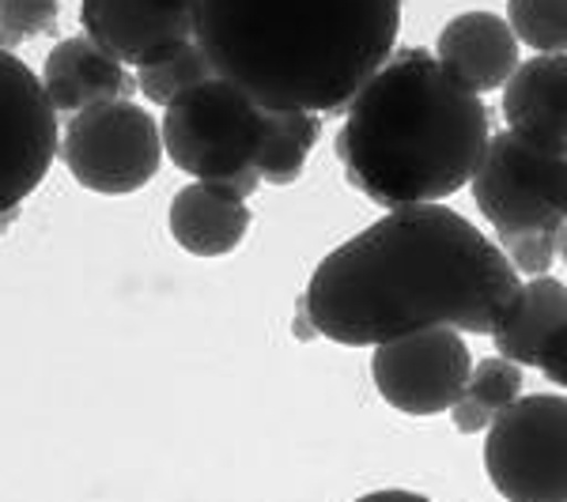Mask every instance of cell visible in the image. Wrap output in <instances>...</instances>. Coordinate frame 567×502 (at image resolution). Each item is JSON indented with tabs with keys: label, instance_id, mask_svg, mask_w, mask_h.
I'll list each match as a JSON object with an SVG mask.
<instances>
[{
	"label": "cell",
	"instance_id": "obj_1",
	"mask_svg": "<svg viewBox=\"0 0 567 502\" xmlns=\"http://www.w3.org/2000/svg\"><path fill=\"white\" fill-rule=\"evenodd\" d=\"M518 295L523 276L477 223L446 205H409L337 245L303 306L326 341L371 348L435 325L492 336Z\"/></svg>",
	"mask_w": 567,
	"mask_h": 502
},
{
	"label": "cell",
	"instance_id": "obj_2",
	"mask_svg": "<svg viewBox=\"0 0 567 502\" xmlns=\"http://www.w3.org/2000/svg\"><path fill=\"white\" fill-rule=\"evenodd\" d=\"M401 31V0H194L208 76L261 109L337 114Z\"/></svg>",
	"mask_w": 567,
	"mask_h": 502
},
{
	"label": "cell",
	"instance_id": "obj_3",
	"mask_svg": "<svg viewBox=\"0 0 567 502\" xmlns=\"http://www.w3.org/2000/svg\"><path fill=\"white\" fill-rule=\"evenodd\" d=\"M492 122L427 50H398L344 106L337 159L352 189L390 208L439 205L470 186Z\"/></svg>",
	"mask_w": 567,
	"mask_h": 502
},
{
	"label": "cell",
	"instance_id": "obj_4",
	"mask_svg": "<svg viewBox=\"0 0 567 502\" xmlns=\"http://www.w3.org/2000/svg\"><path fill=\"white\" fill-rule=\"evenodd\" d=\"M269 133V109L216 76L197 80L163 106V155L197 181H227L239 170H258Z\"/></svg>",
	"mask_w": 567,
	"mask_h": 502
},
{
	"label": "cell",
	"instance_id": "obj_5",
	"mask_svg": "<svg viewBox=\"0 0 567 502\" xmlns=\"http://www.w3.org/2000/svg\"><path fill=\"white\" fill-rule=\"evenodd\" d=\"M484 469L507 502H567V400L529 394L484 427Z\"/></svg>",
	"mask_w": 567,
	"mask_h": 502
},
{
	"label": "cell",
	"instance_id": "obj_6",
	"mask_svg": "<svg viewBox=\"0 0 567 502\" xmlns=\"http://www.w3.org/2000/svg\"><path fill=\"white\" fill-rule=\"evenodd\" d=\"M473 200L492 223L496 239L542 234L564 227L567 167L564 155L537 151L515 133L488 136L481 163L470 175Z\"/></svg>",
	"mask_w": 567,
	"mask_h": 502
},
{
	"label": "cell",
	"instance_id": "obj_7",
	"mask_svg": "<svg viewBox=\"0 0 567 502\" xmlns=\"http://www.w3.org/2000/svg\"><path fill=\"white\" fill-rule=\"evenodd\" d=\"M58 151L69 175L91 194L130 197L159 175V122L130 98L99 103L72 114Z\"/></svg>",
	"mask_w": 567,
	"mask_h": 502
},
{
	"label": "cell",
	"instance_id": "obj_8",
	"mask_svg": "<svg viewBox=\"0 0 567 502\" xmlns=\"http://www.w3.org/2000/svg\"><path fill=\"white\" fill-rule=\"evenodd\" d=\"M58 109L42 91L39 72L12 50H0V216L42 186L58 155Z\"/></svg>",
	"mask_w": 567,
	"mask_h": 502
},
{
	"label": "cell",
	"instance_id": "obj_9",
	"mask_svg": "<svg viewBox=\"0 0 567 502\" xmlns=\"http://www.w3.org/2000/svg\"><path fill=\"white\" fill-rule=\"evenodd\" d=\"M473 370L470 344L458 328H420L374 344L371 378L382 400L405 416H439L462 397Z\"/></svg>",
	"mask_w": 567,
	"mask_h": 502
},
{
	"label": "cell",
	"instance_id": "obj_10",
	"mask_svg": "<svg viewBox=\"0 0 567 502\" xmlns=\"http://www.w3.org/2000/svg\"><path fill=\"white\" fill-rule=\"evenodd\" d=\"M84 39L117 65H159L194 42V0H80Z\"/></svg>",
	"mask_w": 567,
	"mask_h": 502
},
{
	"label": "cell",
	"instance_id": "obj_11",
	"mask_svg": "<svg viewBox=\"0 0 567 502\" xmlns=\"http://www.w3.org/2000/svg\"><path fill=\"white\" fill-rule=\"evenodd\" d=\"M492 344L503 359L518 367H537L548 381H567V291L560 280L534 276L523 284L511 317L492 333Z\"/></svg>",
	"mask_w": 567,
	"mask_h": 502
},
{
	"label": "cell",
	"instance_id": "obj_12",
	"mask_svg": "<svg viewBox=\"0 0 567 502\" xmlns=\"http://www.w3.org/2000/svg\"><path fill=\"white\" fill-rule=\"evenodd\" d=\"M567 65L564 53H537L523 61L503 84L507 133L537 151L564 155L567 144Z\"/></svg>",
	"mask_w": 567,
	"mask_h": 502
},
{
	"label": "cell",
	"instance_id": "obj_13",
	"mask_svg": "<svg viewBox=\"0 0 567 502\" xmlns=\"http://www.w3.org/2000/svg\"><path fill=\"white\" fill-rule=\"evenodd\" d=\"M435 61L473 95L496 91L518 69V39L492 12H462L439 31Z\"/></svg>",
	"mask_w": 567,
	"mask_h": 502
},
{
	"label": "cell",
	"instance_id": "obj_14",
	"mask_svg": "<svg viewBox=\"0 0 567 502\" xmlns=\"http://www.w3.org/2000/svg\"><path fill=\"white\" fill-rule=\"evenodd\" d=\"M42 91L58 114H80L87 106L130 98L136 91L133 72L106 57L95 42L87 39H65L50 50L42 65Z\"/></svg>",
	"mask_w": 567,
	"mask_h": 502
},
{
	"label": "cell",
	"instance_id": "obj_15",
	"mask_svg": "<svg viewBox=\"0 0 567 502\" xmlns=\"http://www.w3.org/2000/svg\"><path fill=\"white\" fill-rule=\"evenodd\" d=\"M171 234L194 258H227L250 231V205L219 181H189L171 200Z\"/></svg>",
	"mask_w": 567,
	"mask_h": 502
},
{
	"label": "cell",
	"instance_id": "obj_16",
	"mask_svg": "<svg viewBox=\"0 0 567 502\" xmlns=\"http://www.w3.org/2000/svg\"><path fill=\"white\" fill-rule=\"evenodd\" d=\"M322 122L307 109H269V133L258 155V175L272 186H291L303 175V163L310 148L318 144Z\"/></svg>",
	"mask_w": 567,
	"mask_h": 502
},
{
	"label": "cell",
	"instance_id": "obj_17",
	"mask_svg": "<svg viewBox=\"0 0 567 502\" xmlns=\"http://www.w3.org/2000/svg\"><path fill=\"white\" fill-rule=\"evenodd\" d=\"M507 27L537 53L567 50V0H507Z\"/></svg>",
	"mask_w": 567,
	"mask_h": 502
},
{
	"label": "cell",
	"instance_id": "obj_18",
	"mask_svg": "<svg viewBox=\"0 0 567 502\" xmlns=\"http://www.w3.org/2000/svg\"><path fill=\"white\" fill-rule=\"evenodd\" d=\"M208 76V65H205V57L197 53V45L189 42L186 50L175 53L171 61H159V65H144V69H136V91H141L148 103H159V106H167L171 98L182 95L186 87H194L197 80H205Z\"/></svg>",
	"mask_w": 567,
	"mask_h": 502
},
{
	"label": "cell",
	"instance_id": "obj_19",
	"mask_svg": "<svg viewBox=\"0 0 567 502\" xmlns=\"http://www.w3.org/2000/svg\"><path fill=\"white\" fill-rule=\"evenodd\" d=\"M523 378H526L523 367L503 359V355H496V359H481V363H473L462 397L473 400V405H481L488 416H496L499 408H507L511 400L523 397Z\"/></svg>",
	"mask_w": 567,
	"mask_h": 502
},
{
	"label": "cell",
	"instance_id": "obj_20",
	"mask_svg": "<svg viewBox=\"0 0 567 502\" xmlns=\"http://www.w3.org/2000/svg\"><path fill=\"white\" fill-rule=\"evenodd\" d=\"M58 27V0H0V50Z\"/></svg>",
	"mask_w": 567,
	"mask_h": 502
},
{
	"label": "cell",
	"instance_id": "obj_21",
	"mask_svg": "<svg viewBox=\"0 0 567 502\" xmlns=\"http://www.w3.org/2000/svg\"><path fill=\"white\" fill-rule=\"evenodd\" d=\"M496 245L518 276H523V272L526 276H545V272L553 269V261H560V253H564V227H553V231H542V234L496 239Z\"/></svg>",
	"mask_w": 567,
	"mask_h": 502
},
{
	"label": "cell",
	"instance_id": "obj_22",
	"mask_svg": "<svg viewBox=\"0 0 567 502\" xmlns=\"http://www.w3.org/2000/svg\"><path fill=\"white\" fill-rule=\"evenodd\" d=\"M355 502H432V499L416 495V491H398V488H390V491H371V495H363V499H355Z\"/></svg>",
	"mask_w": 567,
	"mask_h": 502
},
{
	"label": "cell",
	"instance_id": "obj_23",
	"mask_svg": "<svg viewBox=\"0 0 567 502\" xmlns=\"http://www.w3.org/2000/svg\"><path fill=\"white\" fill-rule=\"evenodd\" d=\"M16 216H20V212H4V216H0V234H4V231H8V227H12V223H16Z\"/></svg>",
	"mask_w": 567,
	"mask_h": 502
}]
</instances>
